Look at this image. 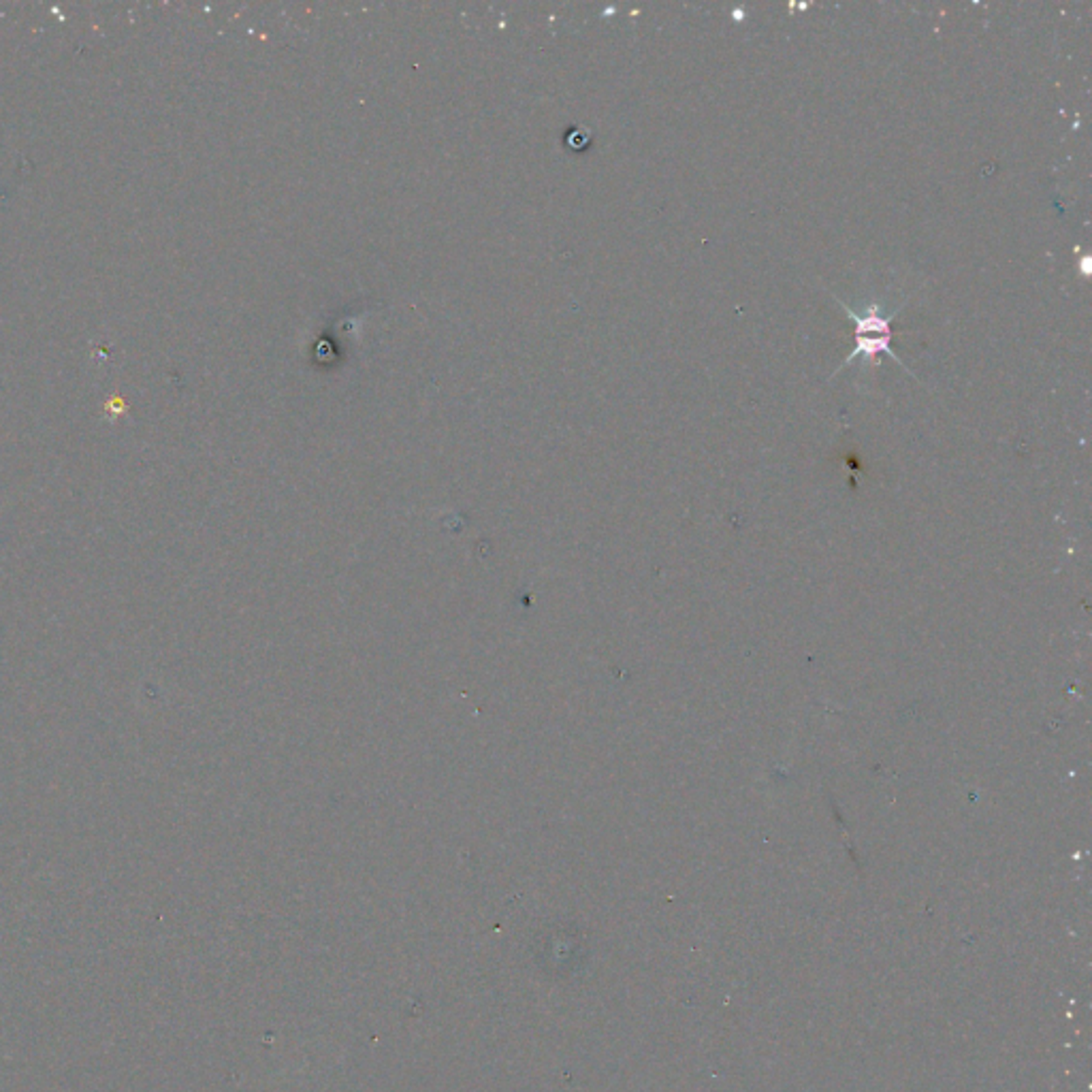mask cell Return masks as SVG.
<instances>
[{
	"instance_id": "obj_1",
	"label": "cell",
	"mask_w": 1092,
	"mask_h": 1092,
	"mask_svg": "<svg viewBox=\"0 0 1092 1092\" xmlns=\"http://www.w3.org/2000/svg\"><path fill=\"white\" fill-rule=\"evenodd\" d=\"M843 307H845V312L853 320V340H856V348L851 350V354L845 359V363H843L841 368H845L847 363H851V360H856L860 357L875 359L877 354H887V357L894 359L896 363H900L905 368L903 360L896 357L894 350L890 348L892 318H894L899 310H896L894 314L881 316L879 305H871L869 310H866V316H858L856 312H851L847 305H843Z\"/></svg>"
}]
</instances>
